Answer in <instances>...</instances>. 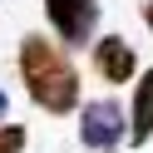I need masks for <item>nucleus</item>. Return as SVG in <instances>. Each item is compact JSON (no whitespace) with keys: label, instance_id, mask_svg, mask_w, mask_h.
I'll return each instance as SVG.
<instances>
[{"label":"nucleus","instance_id":"1","mask_svg":"<svg viewBox=\"0 0 153 153\" xmlns=\"http://www.w3.org/2000/svg\"><path fill=\"white\" fill-rule=\"evenodd\" d=\"M20 79H25L30 99L45 114H74V104H79V69L45 35H25L20 40Z\"/></svg>","mask_w":153,"mask_h":153},{"label":"nucleus","instance_id":"2","mask_svg":"<svg viewBox=\"0 0 153 153\" xmlns=\"http://www.w3.org/2000/svg\"><path fill=\"white\" fill-rule=\"evenodd\" d=\"M79 138H84V148H94V153L119 148V143L128 138V119H123V109H119L114 99L84 104V109H79Z\"/></svg>","mask_w":153,"mask_h":153},{"label":"nucleus","instance_id":"3","mask_svg":"<svg viewBox=\"0 0 153 153\" xmlns=\"http://www.w3.org/2000/svg\"><path fill=\"white\" fill-rule=\"evenodd\" d=\"M45 15H50L54 35H59L69 50L94 40V25H99V0H45Z\"/></svg>","mask_w":153,"mask_h":153},{"label":"nucleus","instance_id":"4","mask_svg":"<svg viewBox=\"0 0 153 153\" xmlns=\"http://www.w3.org/2000/svg\"><path fill=\"white\" fill-rule=\"evenodd\" d=\"M94 69H99L109 84H128V79H133V69H138V59H133L128 40L104 35V40H94Z\"/></svg>","mask_w":153,"mask_h":153},{"label":"nucleus","instance_id":"5","mask_svg":"<svg viewBox=\"0 0 153 153\" xmlns=\"http://www.w3.org/2000/svg\"><path fill=\"white\" fill-rule=\"evenodd\" d=\"M128 133H133V143H148V138H153V69H143V74H138V84H133Z\"/></svg>","mask_w":153,"mask_h":153},{"label":"nucleus","instance_id":"6","mask_svg":"<svg viewBox=\"0 0 153 153\" xmlns=\"http://www.w3.org/2000/svg\"><path fill=\"white\" fill-rule=\"evenodd\" d=\"M0 153H25V128L20 123H5L0 128Z\"/></svg>","mask_w":153,"mask_h":153},{"label":"nucleus","instance_id":"7","mask_svg":"<svg viewBox=\"0 0 153 153\" xmlns=\"http://www.w3.org/2000/svg\"><path fill=\"white\" fill-rule=\"evenodd\" d=\"M143 25L153 30V0H143Z\"/></svg>","mask_w":153,"mask_h":153},{"label":"nucleus","instance_id":"8","mask_svg":"<svg viewBox=\"0 0 153 153\" xmlns=\"http://www.w3.org/2000/svg\"><path fill=\"white\" fill-rule=\"evenodd\" d=\"M5 109H10V99H5V89H0V119H5Z\"/></svg>","mask_w":153,"mask_h":153}]
</instances>
